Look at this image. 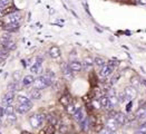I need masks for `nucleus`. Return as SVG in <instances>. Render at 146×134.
<instances>
[{
    "mask_svg": "<svg viewBox=\"0 0 146 134\" xmlns=\"http://www.w3.org/2000/svg\"><path fill=\"white\" fill-rule=\"evenodd\" d=\"M54 82H55V74L52 73L51 71H47L44 75L39 76L38 78L35 79L34 88L42 91V89H45V88H47V87L52 85Z\"/></svg>",
    "mask_w": 146,
    "mask_h": 134,
    "instance_id": "f257e3e1",
    "label": "nucleus"
},
{
    "mask_svg": "<svg viewBox=\"0 0 146 134\" xmlns=\"http://www.w3.org/2000/svg\"><path fill=\"white\" fill-rule=\"evenodd\" d=\"M45 119H46V116L44 114H33L29 117V123L34 129H38V127H40L42 125Z\"/></svg>",
    "mask_w": 146,
    "mask_h": 134,
    "instance_id": "f03ea898",
    "label": "nucleus"
},
{
    "mask_svg": "<svg viewBox=\"0 0 146 134\" xmlns=\"http://www.w3.org/2000/svg\"><path fill=\"white\" fill-rule=\"evenodd\" d=\"M124 94H125L126 101H133L137 95V89L132 85L126 86L125 89H124Z\"/></svg>",
    "mask_w": 146,
    "mask_h": 134,
    "instance_id": "7ed1b4c3",
    "label": "nucleus"
},
{
    "mask_svg": "<svg viewBox=\"0 0 146 134\" xmlns=\"http://www.w3.org/2000/svg\"><path fill=\"white\" fill-rule=\"evenodd\" d=\"M31 107H33L31 101L28 102V103H24V104L18 103V105L16 106V111H17L19 114H25V113H27V112H29V111L31 110Z\"/></svg>",
    "mask_w": 146,
    "mask_h": 134,
    "instance_id": "20e7f679",
    "label": "nucleus"
},
{
    "mask_svg": "<svg viewBox=\"0 0 146 134\" xmlns=\"http://www.w3.org/2000/svg\"><path fill=\"white\" fill-rule=\"evenodd\" d=\"M113 71H114V66H111L110 64H105L100 71H99V75L102 77H108L113 74Z\"/></svg>",
    "mask_w": 146,
    "mask_h": 134,
    "instance_id": "39448f33",
    "label": "nucleus"
},
{
    "mask_svg": "<svg viewBox=\"0 0 146 134\" xmlns=\"http://www.w3.org/2000/svg\"><path fill=\"white\" fill-rule=\"evenodd\" d=\"M61 72L64 74V76H65V78L66 79H68V81H70V79H73V71L70 69V67H69V64H66V63H64L62 65H61Z\"/></svg>",
    "mask_w": 146,
    "mask_h": 134,
    "instance_id": "423d86ee",
    "label": "nucleus"
},
{
    "mask_svg": "<svg viewBox=\"0 0 146 134\" xmlns=\"http://www.w3.org/2000/svg\"><path fill=\"white\" fill-rule=\"evenodd\" d=\"M99 103H100V106L103 109H105V110L107 111H111L113 107H114V105L111 104V102H110L108 96H102L100 99H99Z\"/></svg>",
    "mask_w": 146,
    "mask_h": 134,
    "instance_id": "0eeeda50",
    "label": "nucleus"
},
{
    "mask_svg": "<svg viewBox=\"0 0 146 134\" xmlns=\"http://www.w3.org/2000/svg\"><path fill=\"white\" fill-rule=\"evenodd\" d=\"M118 123L116 122V120H115V117H108L107 119V121H106V127L110 130V131H113V132H116L117 131V129H118Z\"/></svg>",
    "mask_w": 146,
    "mask_h": 134,
    "instance_id": "6e6552de",
    "label": "nucleus"
},
{
    "mask_svg": "<svg viewBox=\"0 0 146 134\" xmlns=\"http://www.w3.org/2000/svg\"><path fill=\"white\" fill-rule=\"evenodd\" d=\"M13 98H15V92H9V91H8V92L3 95V97H2V105H3V106H7V105L11 104Z\"/></svg>",
    "mask_w": 146,
    "mask_h": 134,
    "instance_id": "1a4fd4ad",
    "label": "nucleus"
},
{
    "mask_svg": "<svg viewBox=\"0 0 146 134\" xmlns=\"http://www.w3.org/2000/svg\"><path fill=\"white\" fill-rule=\"evenodd\" d=\"M115 120H116V122L118 123V125L119 126H124L126 123H127V116L124 114V113H116L115 114Z\"/></svg>",
    "mask_w": 146,
    "mask_h": 134,
    "instance_id": "9d476101",
    "label": "nucleus"
},
{
    "mask_svg": "<svg viewBox=\"0 0 146 134\" xmlns=\"http://www.w3.org/2000/svg\"><path fill=\"white\" fill-rule=\"evenodd\" d=\"M61 55V51H60V48L58 47V46H52V47H50L49 49V56L51 57V58H54V59H57V58H59Z\"/></svg>",
    "mask_w": 146,
    "mask_h": 134,
    "instance_id": "9b49d317",
    "label": "nucleus"
},
{
    "mask_svg": "<svg viewBox=\"0 0 146 134\" xmlns=\"http://www.w3.org/2000/svg\"><path fill=\"white\" fill-rule=\"evenodd\" d=\"M69 67H70V69L73 71L74 73L80 72L82 68H83V63H80L79 61H72L69 63Z\"/></svg>",
    "mask_w": 146,
    "mask_h": 134,
    "instance_id": "f8f14e48",
    "label": "nucleus"
},
{
    "mask_svg": "<svg viewBox=\"0 0 146 134\" xmlns=\"http://www.w3.org/2000/svg\"><path fill=\"white\" fill-rule=\"evenodd\" d=\"M3 29L8 33H13V31H17L19 29V23H8V24L5 25Z\"/></svg>",
    "mask_w": 146,
    "mask_h": 134,
    "instance_id": "ddd939ff",
    "label": "nucleus"
},
{
    "mask_svg": "<svg viewBox=\"0 0 146 134\" xmlns=\"http://www.w3.org/2000/svg\"><path fill=\"white\" fill-rule=\"evenodd\" d=\"M135 116H136L137 120H145L146 119V105L141 106L138 110L136 111Z\"/></svg>",
    "mask_w": 146,
    "mask_h": 134,
    "instance_id": "4468645a",
    "label": "nucleus"
},
{
    "mask_svg": "<svg viewBox=\"0 0 146 134\" xmlns=\"http://www.w3.org/2000/svg\"><path fill=\"white\" fill-rule=\"evenodd\" d=\"M1 47L7 49L8 51H11V50H15V49H16L17 45H16V43L11 39V40H8V41H6V43H2V44H1Z\"/></svg>",
    "mask_w": 146,
    "mask_h": 134,
    "instance_id": "2eb2a0df",
    "label": "nucleus"
},
{
    "mask_svg": "<svg viewBox=\"0 0 146 134\" xmlns=\"http://www.w3.org/2000/svg\"><path fill=\"white\" fill-rule=\"evenodd\" d=\"M73 116L74 119H75V121H77V122L79 123H82L85 120V116H84V113H83L82 109H77V111L75 112V114H74Z\"/></svg>",
    "mask_w": 146,
    "mask_h": 134,
    "instance_id": "dca6fc26",
    "label": "nucleus"
},
{
    "mask_svg": "<svg viewBox=\"0 0 146 134\" xmlns=\"http://www.w3.org/2000/svg\"><path fill=\"white\" fill-rule=\"evenodd\" d=\"M7 18H8V23H19L21 16H20V13L12 12V13H10V15L7 16Z\"/></svg>",
    "mask_w": 146,
    "mask_h": 134,
    "instance_id": "f3484780",
    "label": "nucleus"
},
{
    "mask_svg": "<svg viewBox=\"0 0 146 134\" xmlns=\"http://www.w3.org/2000/svg\"><path fill=\"white\" fill-rule=\"evenodd\" d=\"M19 88H20V86H19V82L18 81H12L11 83H9L8 86H7V89L9 91V92H17V91H19Z\"/></svg>",
    "mask_w": 146,
    "mask_h": 134,
    "instance_id": "a211bd4d",
    "label": "nucleus"
},
{
    "mask_svg": "<svg viewBox=\"0 0 146 134\" xmlns=\"http://www.w3.org/2000/svg\"><path fill=\"white\" fill-rule=\"evenodd\" d=\"M34 83H35V78L33 75H26L23 78V85L24 86H29Z\"/></svg>",
    "mask_w": 146,
    "mask_h": 134,
    "instance_id": "6ab92c4d",
    "label": "nucleus"
},
{
    "mask_svg": "<svg viewBox=\"0 0 146 134\" xmlns=\"http://www.w3.org/2000/svg\"><path fill=\"white\" fill-rule=\"evenodd\" d=\"M55 132H56L55 125H52V124H49V125H47V126H46L44 130H41L39 134H55Z\"/></svg>",
    "mask_w": 146,
    "mask_h": 134,
    "instance_id": "aec40b11",
    "label": "nucleus"
},
{
    "mask_svg": "<svg viewBox=\"0 0 146 134\" xmlns=\"http://www.w3.org/2000/svg\"><path fill=\"white\" fill-rule=\"evenodd\" d=\"M30 98H33V99H40L41 98V91H39L37 88H34L30 92Z\"/></svg>",
    "mask_w": 146,
    "mask_h": 134,
    "instance_id": "412c9836",
    "label": "nucleus"
},
{
    "mask_svg": "<svg viewBox=\"0 0 146 134\" xmlns=\"http://www.w3.org/2000/svg\"><path fill=\"white\" fill-rule=\"evenodd\" d=\"M59 102H60V104L64 106V107H66V106H68L72 102H70V97L68 96V95H62L59 99Z\"/></svg>",
    "mask_w": 146,
    "mask_h": 134,
    "instance_id": "4be33fe9",
    "label": "nucleus"
},
{
    "mask_svg": "<svg viewBox=\"0 0 146 134\" xmlns=\"http://www.w3.org/2000/svg\"><path fill=\"white\" fill-rule=\"evenodd\" d=\"M83 63H84V67H85L86 69H88V68L93 67L94 61H93V58H92V57H85Z\"/></svg>",
    "mask_w": 146,
    "mask_h": 134,
    "instance_id": "5701e85b",
    "label": "nucleus"
},
{
    "mask_svg": "<svg viewBox=\"0 0 146 134\" xmlns=\"http://www.w3.org/2000/svg\"><path fill=\"white\" fill-rule=\"evenodd\" d=\"M8 40H11V35H10V33L6 31V33L1 34V36H0V43H1V44H2V43H6V41H8Z\"/></svg>",
    "mask_w": 146,
    "mask_h": 134,
    "instance_id": "b1692460",
    "label": "nucleus"
},
{
    "mask_svg": "<svg viewBox=\"0 0 146 134\" xmlns=\"http://www.w3.org/2000/svg\"><path fill=\"white\" fill-rule=\"evenodd\" d=\"M94 64H95L97 67L102 68L106 63H105V59H104V58H102V57L97 56V57H95V59H94Z\"/></svg>",
    "mask_w": 146,
    "mask_h": 134,
    "instance_id": "393cba45",
    "label": "nucleus"
},
{
    "mask_svg": "<svg viewBox=\"0 0 146 134\" xmlns=\"http://www.w3.org/2000/svg\"><path fill=\"white\" fill-rule=\"evenodd\" d=\"M65 109H66V112H67L69 115H74V114H75V112L77 111L76 106H75V104H73V103H70V104H69L68 106H66Z\"/></svg>",
    "mask_w": 146,
    "mask_h": 134,
    "instance_id": "a878e982",
    "label": "nucleus"
},
{
    "mask_svg": "<svg viewBox=\"0 0 146 134\" xmlns=\"http://www.w3.org/2000/svg\"><path fill=\"white\" fill-rule=\"evenodd\" d=\"M131 85L134 86L135 88H138V87H139V85H141V81H139V78H138L137 76H134V77L131 78Z\"/></svg>",
    "mask_w": 146,
    "mask_h": 134,
    "instance_id": "bb28decb",
    "label": "nucleus"
},
{
    "mask_svg": "<svg viewBox=\"0 0 146 134\" xmlns=\"http://www.w3.org/2000/svg\"><path fill=\"white\" fill-rule=\"evenodd\" d=\"M3 107H5V113H6V115L13 114V113H15V111H16V107H15V106H12L11 104H9V105H7V106H3Z\"/></svg>",
    "mask_w": 146,
    "mask_h": 134,
    "instance_id": "cd10ccee",
    "label": "nucleus"
},
{
    "mask_svg": "<svg viewBox=\"0 0 146 134\" xmlns=\"http://www.w3.org/2000/svg\"><path fill=\"white\" fill-rule=\"evenodd\" d=\"M134 134H146V124H142L137 127Z\"/></svg>",
    "mask_w": 146,
    "mask_h": 134,
    "instance_id": "c85d7f7f",
    "label": "nucleus"
},
{
    "mask_svg": "<svg viewBox=\"0 0 146 134\" xmlns=\"http://www.w3.org/2000/svg\"><path fill=\"white\" fill-rule=\"evenodd\" d=\"M8 56H9V51H8L7 49H5L3 47H1V48H0V57L5 59V58H7Z\"/></svg>",
    "mask_w": 146,
    "mask_h": 134,
    "instance_id": "c756f323",
    "label": "nucleus"
},
{
    "mask_svg": "<svg viewBox=\"0 0 146 134\" xmlns=\"http://www.w3.org/2000/svg\"><path fill=\"white\" fill-rule=\"evenodd\" d=\"M17 101H18V103H20V104H24V103H28V102H30V99H29V98H27L26 96H23V95H19V96L17 97Z\"/></svg>",
    "mask_w": 146,
    "mask_h": 134,
    "instance_id": "7c9ffc66",
    "label": "nucleus"
},
{
    "mask_svg": "<svg viewBox=\"0 0 146 134\" xmlns=\"http://www.w3.org/2000/svg\"><path fill=\"white\" fill-rule=\"evenodd\" d=\"M40 66H38L37 64H34L33 66H31V68H30V71L33 72V73H35V74H37V73H39V71H40Z\"/></svg>",
    "mask_w": 146,
    "mask_h": 134,
    "instance_id": "2f4dec72",
    "label": "nucleus"
},
{
    "mask_svg": "<svg viewBox=\"0 0 146 134\" xmlns=\"http://www.w3.org/2000/svg\"><path fill=\"white\" fill-rule=\"evenodd\" d=\"M67 131H68L67 125H66V124H60V126H59V132H60L61 134H66Z\"/></svg>",
    "mask_w": 146,
    "mask_h": 134,
    "instance_id": "473e14b6",
    "label": "nucleus"
},
{
    "mask_svg": "<svg viewBox=\"0 0 146 134\" xmlns=\"http://www.w3.org/2000/svg\"><path fill=\"white\" fill-rule=\"evenodd\" d=\"M48 122L49 124H52V125H56L57 124V119L52 115H48Z\"/></svg>",
    "mask_w": 146,
    "mask_h": 134,
    "instance_id": "72a5a7b5",
    "label": "nucleus"
},
{
    "mask_svg": "<svg viewBox=\"0 0 146 134\" xmlns=\"http://www.w3.org/2000/svg\"><path fill=\"white\" fill-rule=\"evenodd\" d=\"M10 0H0V7L1 8H6L8 5H9Z\"/></svg>",
    "mask_w": 146,
    "mask_h": 134,
    "instance_id": "f704fd0d",
    "label": "nucleus"
},
{
    "mask_svg": "<svg viewBox=\"0 0 146 134\" xmlns=\"http://www.w3.org/2000/svg\"><path fill=\"white\" fill-rule=\"evenodd\" d=\"M117 97H118V102H119V103H124V102L126 101V97H125L124 92H123V93H121V94H119Z\"/></svg>",
    "mask_w": 146,
    "mask_h": 134,
    "instance_id": "c9c22d12",
    "label": "nucleus"
},
{
    "mask_svg": "<svg viewBox=\"0 0 146 134\" xmlns=\"http://www.w3.org/2000/svg\"><path fill=\"white\" fill-rule=\"evenodd\" d=\"M7 120H8L9 122H15V121L17 120V117L15 116V114H10V115H7Z\"/></svg>",
    "mask_w": 146,
    "mask_h": 134,
    "instance_id": "e433bc0d",
    "label": "nucleus"
},
{
    "mask_svg": "<svg viewBox=\"0 0 146 134\" xmlns=\"http://www.w3.org/2000/svg\"><path fill=\"white\" fill-rule=\"evenodd\" d=\"M99 134H114V132H113V131H110V130H108L107 127H105L104 130H102V131H100V133Z\"/></svg>",
    "mask_w": 146,
    "mask_h": 134,
    "instance_id": "4c0bfd02",
    "label": "nucleus"
},
{
    "mask_svg": "<svg viewBox=\"0 0 146 134\" xmlns=\"http://www.w3.org/2000/svg\"><path fill=\"white\" fill-rule=\"evenodd\" d=\"M3 114H6V113H5V107H3V106H0V117H2Z\"/></svg>",
    "mask_w": 146,
    "mask_h": 134,
    "instance_id": "58836bf2",
    "label": "nucleus"
},
{
    "mask_svg": "<svg viewBox=\"0 0 146 134\" xmlns=\"http://www.w3.org/2000/svg\"><path fill=\"white\" fill-rule=\"evenodd\" d=\"M131 110H132V101H131V102H129V104L126 106V111H127V112H129Z\"/></svg>",
    "mask_w": 146,
    "mask_h": 134,
    "instance_id": "ea45409f",
    "label": "nucleus"
},
{
    "mask_svg": "<svg viewBox=\"0 0 146 134\" xmlns=\"http://www.w3.org/2000/svg\"><path fill=\"white\" fill-rule=\"evenodd\" d=\"M138 3L142 6H146V0H138Z\"/></svg>",
    "mask_w": 146,
    "mask_h": 134,
    "instance_id": "a19ab883",
    "label": "nucleus"
},
{
    "mask_svg": "<svg viewBox=\"0 0 146 134\" xmlns=\"http://www.w3.org/2000/svg\"><path fill=\"white\" fill-rule=\"evenodd\" d=\"M0 27H5V24H3L2 20H0Z\"/></svg>",
    "mask_w": 146,
    "mask_h": 134,
    "instance_id": "79ce46f5",
    "label": "nucleus"
},
{
    "mask_svg": "<svg viewBox=\"0 0 146 134\" xmlns=\"http://www.w3.org/2000/svg\"><path fill=\"white\" fill-rule=\"evenodd\" d=\"M21 134H31L30 132H28V131H23V133Z\"/></svg>",
    "mask_w": 146,
    "mask_h": 134,
    "instance_id": "37998d69",
    "label": "nucleus"
},
{
    "mask_svg": "<svg viewBox=\"0 0 146 134\" xmlns=\"http://www.w3.org/2000/svg\"><path fill=\"white\" fill-rule=\"evenodd\" d=\"M2 61H3V58H1V57H0V64L2 63Z\"/></svg>",
    "mask_w": 146,
    "mask_h": 134,
    "instance_id": "c03bdc74",
    "label": "nucleus"
},
{
    "mask_svg": "<svg viewBox=\"0 0 146 134\" xmlns=\"http://www.w3.org/2000/svg\"><path fill=\"white\" fill-rule=\"evenodd\" d=\"M0 126H1V117H0Z\"/></svg>",
    "mask_w": 146,
    "mask_h": 134,
    "instance_id": "a18cd8bd",
    "label": "nucleus"
},
{
    "mask_svg": "<svg viewBox=\"0 0 146 134\" xmlns=\"http://www.w3.org/2000/svg\"><path fill=\"white\" fill-rule=\"evenodd\" d=\"M0 134H2V133H1V132H0Z\"/></svg>",
    "mask_w": 146,
    "mask_h": 134,
    "instance_id": "49530a36",
    "label": "nucleus"
}]
</instances>
